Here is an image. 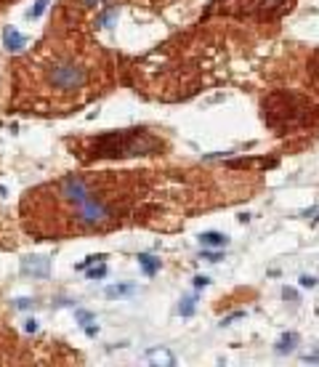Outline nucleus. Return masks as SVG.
Here are the masks:
<instances>
[{"label": "nucleus", "instance_id": "14", "mask_svg": "<svg viewBox=\"0 0 319 367\" xmlns=\"http://www.w3.org/2000/svg\"><path fill=\"white\" fill-rule=\"evenodd\" d=\"M96 261H104V256H88V258H85V261H80V263H77V269H80V272H83V269L93 266Z\"/></svg>", "mask_w": 319, "mask_h": 367}, {"label": "nucleus", "instance_id": "3", "mask_svg": "<svg viewBox=\"0 0 319 367\" xmlns=\"http://www.w3.org/2000/svg\"><path fill=\"white\" fill-rule=\"evenodd\" d=\"M56 194H59V200H64L67 205L75 208V205H80L83 200L90 197V184L80 176H67L56 184Z\"/></svg>", "mask_w": 319, "mask_h": 367}, {"label": "nucleus", "instance_id": "19", "mask_svg": "<svg viewBox=\"0 0 319 367\" xmlns=\"http://www.w3.org/2000/svg\"><path fill=\"white\" fill-rule=\"evenodd\" d=\"M242 317H245V312H234V314H229V317L221 319V325H231L234 319H242Z\"/></svg>", "mask_w": 319, "mask_h": 367}, {"label": "nucleus", "instance_id": "8", "mask_svg": "<svg viewBox=\"0 0 319 367\" xmlns=\"http://www.w3.org/2000/svg\"><path fill=\"white\" fill-rule=\"evenodd\" d=\"M139 266L144 269L146 277H155L160 272V258L149 256V253H141V256H139Z\"/></svg>", "mask_w": 319, "mask_h": 367}, {"label": "nucleus", "instance_id": "13", "mask_svg": "<svg viewBox=\"0 0 319 367\" xmlns=\"http://www.w3.org/2000/svg\"><path fill=\"white\" fill-rule=\"evenodd\" d=\"M202 258H205V261H210V263H218L221 258H224V253H221L218 247H215V250H208V247H202Z\"/></svg>", "mask_w": 319, "mask_h": 367}, {"label": "nucleus", "instance_id": "5", "mask_svg": "<svg viewBox=\"0 0 319 367\" xmlns=\"http://www.w3.org/2000/svg\"><path fill=\"white\" fill-rule=\"evenodd\" d=\"M3 43H5V48H8V51L19 53V51H24V46H27V37L21 35V32H16L14 27H8V30L3 32Z\"/></svg>", "mask_w": 319, "mask_h": 367}, {"label": "nucleus", "instance_id": "24", "mask_svg": "<svg viewBox=\"0 0 319 367\" xmlns=\"http://www.w3.org/2000/svg\"><path fill=\"white\" fill-rule=\"evenodd\" d=\"M85 332H88V335H90V338H93V335H96V332H99V327H93V325H85Z\"/></svg>", "mask_w": 319, "mask_h": 367}, {"label": "nucleus", "instance_id": "17", "mask_svg": "<svg viewBox=\"0 0 319 367\" xmlns=\"http://www.w3.org/2000/svg\"><path fill=\"white\" fill-rule=\"evenodd\" d=\"M104 3H106V0H80V5H83V8H101Z\"/></svg>", "mask_w": 319, "mask_h": 367}, {"label": "nucleus", "instance_id": "6", "mask_svg": "<svg viewBox=\"0 0 319 367\" xmlns=\"http://www.w3.org/2000/svg\"><path fill=\"white\" fill-rule=\"evenodd\" d=\"M199 245H202V247H218V250H224V247L229 245V237L221 234V231H202V234H199Z\"/></svg>", "mask_w": 319, "mask_h": 367}, {"label": "nucleus", "instance_id": "18", "mask_svg": "<svg viewBox=\"0 0 319 367\" xmlns=\"http://www.w3.org/2000/svg\"><path fill=\"white\" fill-rule=\"evenodd\" d=\"M282 298H284V301H295V298H298V293H295L293 287H282Z\"/></svg>", "mask_w": 319, "mask_h": 367}, {"label": "nucleus", "instance_id": "16", "mask_svg": "<svg viewBox=\"0 0 319 367\" xmlns=\"http://www.w3.org/2000/svg\"><path fill=\"white\" fill-rule=\"evenodd\" d=\"M104 274H106V266H96V269H90V272H88V280H101Z\"/></svg>", "mask_w": 319, "mask_h": 367}, {"label": "nucleus", "instance_id": "20", "mask_svg": "<svg viewBox=\"0 0 319 367\" xmlns=\"http://www.w3.org/2000/svg\"><path fill=\"white\" fill-rule=\"evenodd\" d=\"M210 285V280H208V277H202V274H199V277H195V287H197V290H202V287H208Z\"/></svg>", "mask_w": 319, "mask_h": 367}, {"label": "nucleus", "instance_id": "12", "mask_svg": "<svg viewBox=\"0 0 319 367\" xmlns=\"http://www.w3.org/2000/svg\"><path fill=\"white\" fill-rule=\"evenodd\" d=\"M45 8H48V0H37V3H35V8H30V11H27V19H40V16L45 14Z\"/></svg>", "mask_w": 319, "mask_h": 367}, {"label": "nucleus", "instance_id": "1", "mask_svg": "<svg viewBox=\"0 0 319 367\" xmlns=\"http://www.w3.org/2000/svg\"><path fill=\"white\" fill-rule=\"evenodd\" d=\"M88 64L75 56H59L45 67V86L51 91H77L88 83Z\"/></svg>", "mask_w": 319, "mask_h": 367}, {"label": "nucleus", "instance_id": "22", "mask_svg": "<svg viewBox=\"0 0 319 367\" xmlns=\"http://www.w3.org/2000/svg\"><path fill=\"white\" fill-rule=\"evenodd\" d=\"M24 330H27V332H35V330H37V322H35V319H27V322H24Z\"/></svg>", "mask_w": 319, "mask_h": 367}, {"label": "nucleus", "instance_id": "23", "mask_svg": "<svg viewBox=\"0 0 319 367\" xmlns=\"http://www.w3.org/2000/svg\"><path fill=\"white\" fill-rule=\"evenodd\" d=\"M30 303L32 301H27V298H19V301H14V306L16 309H30Z\"/></svg>", "mask_w": 319, "mask_h": 367}, {"label": "nucleus", "instance_id": "9", "mask_svg": "<svg viewBox=\"0 0 319 367\" xmlns=\"http://www.w3.org/2000/svg\"><path fill=\"white\" fill-rule=\"evenodd\" d=\"M295 343H298V335H295V332H284V335L277 341V351L279 354H287V351H293V349H295Z\"/></svg>", "mask_w": 319, "mask_h": 367}, {"label": "nucleus", "instance_id": "21", "mask_svg": "<svg viewBox=\"0 0 319 367\" xmlns=\"http://www.w3.org/2000/svg\"><path fill=\"white\" fill-rule=\"evenodd\" d=\"M314 285H317L314 277H301V287H314Z\"/></svg>", "mask_w": 319, "mask_h": 367}, {"label": "nucleus", "instance_id": "7", "mask_svg": "<svg viewBox=\"0 0 319 367\" xmlns=\"http://www.w3.org/2000/svg\"><path fill=\"white\" fill-rule=\"evenodd\" d=\"M146 359H149L152 365H162V367L176 365V357L168 351V349H149V351H146Z\"/></svg>", "mask_w": 319, "mask_h": 367}, {"label": "nucleus", "instance_id": "11", "mask_svg": "<svg viewBox=\"0 0 319 367\" xmlns=\"http://www.w3.org/2000/svg\"><path fill=\"white\" fill-rule=\"evenodd\" d=\"M195 298H184V301H181V306H178V314H181V317H192V314H195Z\"/></svg>", "mask_w": 319, "mask_h": 367}, {"label": "nucleus", "instance_id": "10", "mask_svg": "<svg viewBox=\"0 0 319 367\" xmlns=\"http://www.w3.org/2000/svg\"><path fill=\"white\" fill-rule=\"evenodd\" d=\"M136 290V285H109L106 287V298H123V296H130Z\"/></svg>", "mask_w": 319, "mask_h": 367}, {"label": "nucleus", "instance_id": "15", "mask_svg": "<svg viewBox=\"0 0 319 367\" xmlns=\"http://www.w3.org/2000/svg\"><path fill=\"white\" fill-rule=\"evenodd\" d=\"M75 317L83 322V325H90V322H93V314H88V312H83V309H77L75 312Z\"/></svg>", "mask_w": 319, "mask_h": 367}, {"label": "nucleus", "instance_id": "4", "mask_svg": "<svg viewBox=\"0 0 319 367\" xmlns=\"http://www.w3.org/2000/svg\"><path fill=\"white\" fill-rule=\"evenodd\" d=\"M51 272V261L45 256H27L21 258V274L24 277H37V280H45Z\"/></svg>", "mask_w": 319, "mask_h": 367}, {"label": "nucleus", "instance_id": "2", "mask_svg": "<svg viewBox=\"0 0 319 367\" xmlns=\"http://www.w3.org/2000/svg\"><path fill=\"white\" fill-rule=\"evenodd\" d=\"M72 216H75L77 229H101L112 221V208L106 200L90 194L88 200H83L80 205L72 208Z\"/></svg>", "mask_w": 319, "mask_h": 367}]
</instances>
